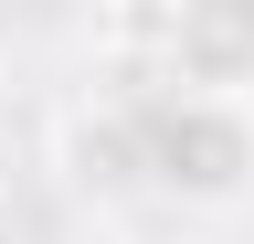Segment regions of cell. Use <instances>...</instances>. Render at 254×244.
<instances>
[{
	"mask_svg": "<svg viewBox=\"0 0 254 244\" xmlns=\"http://www.w3.org/2000/svg\"><path fill=\"white\" fill-rule=\"evenodd\" d=\"M64 180L95 202L117 191H148V138H138V106H74L64 117Z\"/></svg>",
	"mask_w": 254,
	"mask_h": 244,
	"instance_id": "obj_3",
	"label": "cell"
},
{
	"mask_svg": "<svg viewBox=\"0 0 254 244\" xmlns=\"http://www.w3.org/2000/svg\"><path fill=\"white\" fill-rule=\"evenodd\" d=\"M138 138H148V191H170L190 212L254 202V106L159 85V96H138Z\"/></svg>",
	"mask_w": 254,
	"mask_h": 244,
	"instance_id": "obj_1",
	"label": "cell"
},
{
	"mask_svg": "<svg viewBox=\"0 0 254 244\" xmlns=\"http://www.w3.org/2000/svg\"><path fill=\"white\" fill-rule=\"evenodd\" d=\"M159 85H180V96H233V106H254V0H190V11L170 21Z\"/></svg>",
	"mask_w": 254,
	"mask_h": 244,
	"instance_id": "obj_2",
	"label": "cell"
}]
</instances>
